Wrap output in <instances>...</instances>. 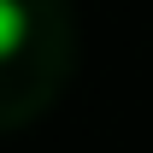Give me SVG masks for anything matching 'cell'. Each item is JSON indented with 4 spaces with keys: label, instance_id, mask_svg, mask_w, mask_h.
I'll return each instance as SVG.
<instances>
[{
    "label": "cell",
    "instance_id": "obj_1",
    "mask_svg": "<svg viewBox=\"0 0 153 153\" xmlns=\"http://www.w3.org/2000/svg\"><path fill=\"white\" fill-rule=\"evenodd\" d=\"M30 36V12H24V0H0V65L24 47Z\"/></svg>",
    "mask_w": 153,
    "mask_h": 153
}]
</instances>
